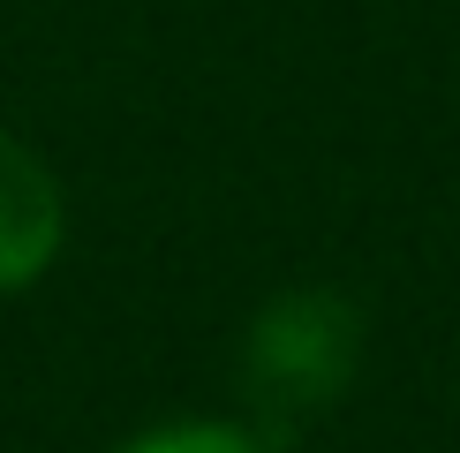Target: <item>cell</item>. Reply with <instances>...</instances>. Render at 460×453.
<instances>
[{"label": "cell", "instance_id": "6da1fadb", "mask_svg": "<svg viewBox=\"0 0 460 453\" xmlns=\"http://www.w3.org/2000/svg\"><path fill=\"white\" fill-rule=\"evenodd\" d=\"M362 355V317L348 295L332 288H295L279 302H264L257 325L242 340V393L264 423H295L317 415L348 393Z\"/></svg>", "mask_w": 460, "mask_h": 453}, {"label": "cell", "instance_id": "7a4b0ae2", "mask_svg": "<svg viewBox=\"0 0 460 453\" xmlns=\"http://www.w3.org/2000/svg\"><path fill=\"white\" fill-rule=\"evenodd\" d=\"M61 242H68V197L53 166L15 129H0V302L38 288L61 257Z\"/></svg>", "mask_w": 460, "mask_h": 453}, {"label": "cell", "instance_id": "3957f363", "mask_svg": "<svg viewBox=\"0 0 460 453\" xmlns=\"http://www.w3.org/2000/svg\"><path fill=\"white\" fill-rule=\"evenodd\" d=\"M121 453H272V446L257 431H242V423H166V431L128 439Z\"/></svg>", "mask_w": 460, "mask_h": 453}]
</instances>
